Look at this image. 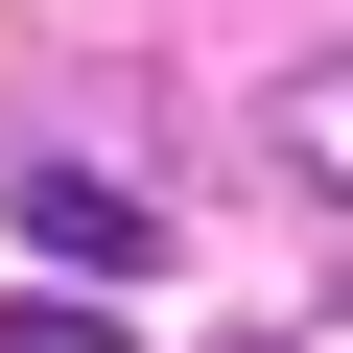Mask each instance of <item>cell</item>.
Listing matches in <instances>:
<instances>
[{"instance_id":"cell-1","label":"cell","mask_w":353,"mask_h":353,"mask_svg":"<svg viewBox=\"0 0 353 353\" xmlns=\"http://www.w3.org/2000/svg\"><path fill=\"white\" fill-rule=\"evenodd\" d=\"M0 212H24L71 283H141V259H165V212L118 189V165H71V141H24V165H0Z\"/></svg>"},{"instance_id":"cell-2","label":"cell","mask_w":353,"mask_h":353,"mask_svg":"<svg viewBox=\"0 0 353 353\" xmlns=\"http://www.w3.org/2000/svg\"><path fill=\"white\" fill-rule=\"evenodd\" d=\"M283 165H306V189H353V48H330V71L283 94Z\"/></svg>"},{"instance_id":"cell-3","label":"cell","mask_w":353,"mask_h":353,"mask_svg":"<svg viewBox=\"0 0 353 353\" xmlns=\"http://www.w3.org/2000/svg\"><path fill=\"white\" fill-rule=\"evenodd\" d=\"M0 353H118V306H0Z\"/></svg>"}]
</instances>
